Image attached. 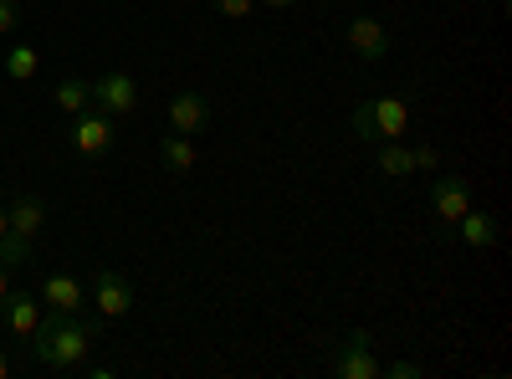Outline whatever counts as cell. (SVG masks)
<instances>
[{
    "label": "cell",
    "mask_w": 512,
    "mask_h": 379,
    "mask_svg": "<svg viewBox=\"0 0 512 379\" xmlns=\"http://www.w3.org/2000/svg\"><path fill=\"white\" fill-rule=\"evenodd\" d=\"M103 318H82V313H52V318H41L36 333H31V354L41 369H52V374H77L82 364L93 359L98 339H103Z\"/></svg>",
    "instance_id": "6da1fadb"
},
{
    "label": "cell",
    "mask_w": 512,
    "mask_h": 379,
    "mask_svg": "<svg viewBox=\"0 0 512 379\" xmlns=\"http://www.w3.org/2000/svg\"><path fill=\"white\" fill-rule=\"evenodd\" d=\"M88 303H93V313L103 323H118V318L134 313V282H128L123 272H113V267H103V272H93Z\"/></svg>",
    "instance_id": "7a4b0ae2"
},
{
    "label": "cell",
    "mask_w": 512,
    "mask_h": 379,
    "mask_svg": "<svg viewBox=\"0 0 512 379\" xmlns=\"http://www.w3.org/2000/svg\"><path fill=\"white\" fill-rule=\"evenodd\" d=\"M431 210H436V221H441V241L451 236V226L472 210V185H466L461 175H436L431 180Z\"/></svg>",
    "instance_id": "3957f363"
},
{
    "label": "cell",
    "mask_w": 512,
    "mask_h": 379,
    "mask_svg": "<svg viewBox=\"0 0 512 379\" xmlns=\"http://www.w3.org/2000/svg\"><path fill=\"white\" fill-rule=\"evenodd\" d=\"M88 93H93V108L108 113V118H128L139 108V82L128 77V72H108L98 82H88Z\"/></svg>",
    "instance_id": "277c9868"
},
{
    "label": "cell",
    "mask_w": 512,
    "mask_h": 379,
    "mask_svg": "<svg viewBox=\"0 0 512 379\" xmlns=\"http://www.w3.org/2000/svg\"><path fill=\"white\" fill-rule=\"evenodd\" d=\"M338 379H379V359H374V349H369V333L359 328V333H349L344 344L333 349V364H328Z\"/></svg>",
    "instance_id": "5b68a950"
},
{
    "label": "cell",
    "mask_w": 512,
    "mask_h": 379,
    "mask_svg": "<svg viewBox=\"0 0 512 379\" xmlns=\"http://www.w3.org/2000/svg\"><path fill=\"white\" fill-rule=\"evenodd\" d=\"M72 149H77L82 159H103V154L113 149V118L98 113V108L77 113V118H72Z\"/></svg>",
    "instance_id": "8992f818"
},
{
    "label": "cell",
    "mask_w": 512,
    "mask_h": 379,
    "mask_svg": "<svg viewBox=\"0 0 512 379\" xmlns=\"http://www.w3.org/2000/svg\"><path fill=\"white\" fill-rule=\"evenodd\" d=\"M349 47H354L364 62H384L395 41H390V26H384L379 16H354V21H349Z\"/></svg>",
    "instance_id": "52a82bcc"
},
{
    "label": "cell",
    "mask_w": 512,
    "mask_h": 379,
    "mask_svg": "<svg viewBox=\"0 0 512 379\" xmlns=\"http://www.w3.org/2000/svg\"><path fill=\"white\" fill-rule=\"evenodd\" d=\"M205 123H210V98L205 93H175V98H169V129H175V134L195 139Z\"/></svg>",
    "instance_id": "ba28073f"
},
{
    "label": "cell",
    "mask_w": 512,
    "mask_h": 379,
    "mask_svg": "<svg viewBox=\"0 0 512 379\" xmlns=\"http://www.w3.org/2000/svg\"><path fill=\"white\" fill-rule=\"evenodd\" d=\"M41 303H47L52 313H82L88 308V287H82L72 272H52L47 282H41Z\"/></svg>",
    "instance_id": "9c48e42d"
},
{
    "label": "cell",
    "mask_w": 512,
    "mask_h": 379,
    "mask_svg": "<svg viewBox=\"0 0 512 379\" xmlns=\"http://www.w3.org/2000/svg\"><path fill=\"white\" fill-rule=\"evenodd\" d=\"M0 318H6V328L16 333V339H31L36 323H41V298H31V292H6L0 298Z\"/></svg>",
    "instance_id": "30bf717a"
},
{
    "label": "cell",
    "mask_w": 512,
    "mask_h": 379,
    "mask_svg": "<svg viewBox=\"0 0 512 379\" xmlns=\"http://www.w3.org/2000/svg\"><path fill=\"white\" fill-rule=\"evenodd\" d=\"M369 108H374L379 139H405V129H410V103L405 98H369Z\"/></svg>",
    "instance_id": "8fae6325"
},
{
    "label": "cell",
    "mask_w": 512,
    "mask_h": 379,
    "mask_svg": "<svg viewBox=\"0 0 512 379\" xmlns=\"http://www.w3.org/2000/svg\"><path fill=\"white\" fill-rule=\"evenodd\" d=\"M374 164H379L384 180H410L415 175V159H410L405 139H379L374 144Z\"/></svg>",
    "instance_id": "7c38bea8"
},
{
    "label": "cell",
    "mask_w": 512,
    "mask_h": 379,
    "mask_svg": "<svg viewBox=\"0 0 512 379\" xmlns=\"http://www.w3.org/2000/svg\"><path fill=\"white\" fill-rule=\"evenodd\" d=\"M451 236H461L466 246H477V251H482V246H497L502 226H497V221L487 216V210H466V216H461V221L451 226Z\"/></svg>",
    "instance_id": "4fadbf2b"
},
{
    "label": "cell",
    "mask_w": 512,
    "mask_h": 379,
    "mask_svg": "<svg viewBox=\"0 0 512 379\" xmlns=\"http://www.w3.org/2000/svg\"><path fill=\"white\" fill-rule=\"evenodd\" d=\"M159 164H164L169 175H195V139H185V134L169 129V134L159 139Z\"/></svg>",
    "instance_id": "5bb4252c"
},
{
    "label": "cell",
    "mask_w": 512,
    "mask_h": 379,
    "mask_svg": "<svg viewBox=\"0 0 512 379\" xmlns=\"http://www.w3.org/2000/svg\"><path fill=\"white\" fill-rule=\"evenodd\" d=\"M6 231H16V236H26V241H36V231H41V221H47V205H41L36 195H16V205L6 210Z\"/></svg>",
    "instance_id": "9a60e30c"
},
{
    "label": "cell",
    "mask_w": 512,
    "mask_h": 379,
    "mask_svg": "<svg viewBox=\"0 0 512 379\" xmlns=\"http://www.w3.org/2000/svg\"><path fill=\"white\" fill-rule=\"evenodd\" d=\"M52 103H57L67 118H77V113L93 108V93H88V82H82V77H62L57 88H52Z\"/></svg>",
    "instance_id": "2e32d148"
},
{
    "label": "cell",
    "mask_w": 512,
    "mask_h": 379,
    "mask_svg": "<svg viewBox=\"0 0 512 379\" xmlns=\"http://www.w3.org/2000/svg\"><path fill=\"white\" fill-rule=\"evenodd\" d=\"M36 67H41V57H36L31 47H11V52H6V77H11V82H31Z\"/></svg>",
    "instance_id": "e0dca14e"
},
{
    "label": "cell",
    "mask_w": 512,
    "mask_h": 379,
    "mask_svg": "<svg viewBox=\"0 0 512 379\" xmlns=\"http://www.w3.org/2000/svg\"><path fill=\"white\" fill-rule=\"evenodd\" d=\"M31 262V241L26 236H16V231H6V236H0V267H26Z\"/></svg>",
    "instance_id": "ac0fdd59"
},
{
    "label": "cell",
    "mask_w": 512,
    "mask_h": 379,
    "mask_svg": "<svg viewBox=\"0 0 512 379\" xmlns=\"http://www.w3.org/2000/svg\"><path fill=\"white\" fill-rule=\"evenodd\" d=\"M349 123H354V134H359L364 144H379V129H374V108H369V98L354 108V118H349Z\"/></svg>",
    "instance_id": "d6986e66"
},
{
    "label": "cell",
    "mask_w": 512,
    "mask_h": 379,
    "mask_svg": "<svg viewBox=\"0 0 512 379\" xmlns=\"http://www.w3.org/2000/svg\"><path fill=\"white\" fill-rule=\"evenodd\" d=\"M379 374H390V379H420L425 364H415V359H395V364H379Z\"/></svg>",
    "instance_id": "ffe728a7"
},
{
    "label": "cell",
    "mask_w": 512,
    "mask_h": 379,
    "mask_svg": "<svg viewBox=\"0 0 512 379\" xmlns=\"http://www.w3.org/2000/svg\"><path fill=\"white\" fill-rule=\"evenodd\" d=\"M410 159H415V175H436V170H441V159H436V149H431V144L410 149Z\"/></svg>",
    "instance_id": "44dd1931"
},
{
    "label": "cell",
    "mask_w": 512,
    "mask_h": 379,
    "mask_svg": "<svg viewBox=\"0 0 512 379\" xmlns=\"http://www.w3.org/2000/svg\"><path fill=\"white\" fill-rule=\"evenodd\" d=\"M210 6H216L221 16H231V21H246L256 11V0H210Z\"/></svg>",
    "instance_id": "7402d4cb"
},
{
    "label": "cell",
    "mask_w": 512,
    "mask_h": 379,
    "mask_svg": "<svg viewBox=\"0 0 512 379\" xmlns=\"http://www.w3.org/2000/svg\"><path fill=\"white\" fill-rule=\"evenodd\" d=\"M21 26V6H16V0H0V36H11Z\"/></svg>",
    "instance_id": "603a6c76"
},
{
    "label": "cell",
    "mask_w": 512,
    "mask_h": 379,
    "mask_svg": "<svg viewBox=\"0 0 512 379\" xmlns=\"http://www.w3.org/2000/svg\"><path fill=\"white\" fill-rule=\"evenodd\" d=\"M11 292V267H0V298Z\"/></svg>",
    "instance_id": "cb8c5ba5"
},
{
    "label": "cell",
    "mask_w": 512,
    "mask_h": 379,
    "mask_svg": "<svg viewBox=\"0 0 512 379\" xmlns=\"http://www.w3.org/2000/svg\"><path fill=\"white\" fill-rule=\"evenodd\" d=\"M262 6H277V11H287V6H303V0H262Z\"/></svg>",
    "instance_id": "d4e9b609"
},
{
    "label": "cell",
    "mask_w": 512,
    "mask_h": 379,
    "mask_svg": "<svg viewBox=\"0 0 512 379\" xmlns=\"http://www.w3.org/2000/svg\"><path fill=\"white\" fill-rule=\"evenodd\" d=\"M0 379H11V359L6 354H0Z\"/></svg>",
    "instance_id": "484cf974"
},
{
    "label": "cell",
    "mask_w": 512,
    "mask_h": 379,
    "mask_svg": "<svg viewBox=\"0 0 512 379\" xmlns=\"http://www.w3.org/2000/svg\"><path fill=\"white\" fill-rule=\"evenodd\" d=\"M6 226H11V221H6V205H0V236H6Z\"/></svg>",
    "instance_id": "4316f807"
}]
</instances>
